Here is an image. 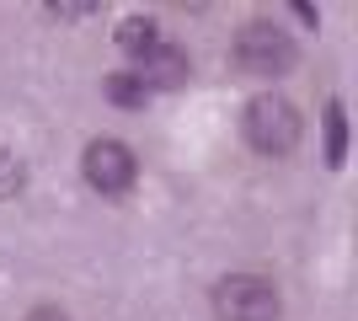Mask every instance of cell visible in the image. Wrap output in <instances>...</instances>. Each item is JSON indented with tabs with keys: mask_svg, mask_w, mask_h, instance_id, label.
<instances>
[{
	"mask_svg": "<svg viewBox=\"0 0 358 321\" xmlns=\"http://www.w3.org/2000/svg\"><path fill=\"white\" fill-rule=\"evenodd\" d=\"M214 316L220 321H278L284 316V294L262 273H230L214 284Z\"/></svg>",
	"mask_w": 358,
	"mask_h": 321,
	"instance_id": "3",
	"label": "cell"
},
{
	"mask_svg": "<svg viewBox=\"0 0 358 321\" xmlns=\"http://www.w3.org/2000/svg\"><path fill=\"white\" fill-rule=\"evenodd\" d=\"M230 59H236L241 76L278 80V76H289V70H294L299 43H294V32H289L284 22H273V16H252V22L236 32V43H230Z\"/></svg>",
	"mask_w": 358,
	"mask_h": 321,
	"instance_id": "1",
	"label": "cell"
},
{
	"mask_svg": "<svg viewBox=\"0 0 358 321\" xmlns=\"http://www.w3.org/2000/svg\"><path fill=\"white\" fill-rule=\"evenodd\" d=\"M80 177H86L91 193H102V199H123V193L139 183V155L129 150L123 139H91L86 155H80Z\"/></svg>",
	"mask_w": 358,
	"mask_h": 321,
	"instance_id": "4",
	"label": "cell"
},
{
	"mask_svg": "<svg viewBox=\"0 0 358 321\" xmlns=\"http://www.w3.org/2000/svg\"><path fill=\"white\" fill-rule=\"evenodd\" d=\"M241 134H246V145H252L257 155L278 161V155H289L299 145L305 118H299V107L289 102L284 92H257L252 102H246V113H241Z\"/></svg>",
	"mask_w": 358,
	"mask_h": 321,
	"instance_id": "2",
	"label": "cell"
},
{
	"mask_svg": "<svg viewBox=\"0 0 358 321\" xmlns=\"http://www.w3.org/2000/svg\"><path fill=\"white\" fill-rule=\"evenodd\" d=\"M155 43H161V27H155L150 16H129V22L118 27V48H123V54H129L134 64L145 59V54H150Z\"/></svg>",
	"mask_w": 358,
	"mask_h": 321,
	"instance_id": "6",
	"label": "cell"
},
{
	"mask_svg": "<svg viewBox=\"0 0 358 321\" xmlns=\"http://www.w3.org/2000/svg\"><path fill=\"white\" fill-rule=\"evenodd\" d=\"M343 161H348V107L331 97L327 102V166L337 171Z\"/></svg>",
	"mask_w": 358,
	"mask_h": 321,
	"instance_id": "8",
	"label": "cell"
},
{
	"mask_svg": "<svg viewBox=\"0 0 358 321\" xmlns=\"http://www.w3.org/2000/svg\"><path fill=\"white\" fill-rule=\"evenodd\" d=\"M134 76L150 80V92H161V86H182V80H187V54H182L177 43H166V38H161V43L134 64Z\"/></svg>",
	"mask_w": 358,
	"mask_h": 321,
	"instance_id": "5",
	"label": "cell"
},
{
	"mask_svg": "<svg viewBox=\"0 0 358 321\" xmlns=\"http://www.w3.org/2000/svg\"><path fill=\"white\" fill-rule=\"evenodd\" d=\"M96 6H48V16H59V22H75V16H91Z\"/></svg>",
	"mask_w": 358,
	"mask_h": 321,
	"instance_id": "10",
	"label": "cell"
},
{
	"mask_svg": "<svg viewBox=\"0 0 358 321\" xmlns=\"http://www.w3.org/2000/svg\"><path fill=\"white\" fill-rule=\"evenodd\" d=\"M22 321H70V311H59V306H38V311H27Z\"/></svg>",
	"mask_w": 358,
	"mask_h": 321,
	"instance_id": "9",
	"label": "cell"
},
{
	"mask_svg": "<svg viewBox=\"0 0 358 321\" xmlns=\"http://www.w3.org/2000/svg\"><path fill=\"white\" fill-rule=\"evenodd\" d=\"M102 92H107V102H118V107H145L150 97H155V92H150V80H145V76H134V70H118V76H107Z\"/></svg>",
	"mask_w": 358,
	"mask_h": 321,
	"instance_id": "7",
	"label": "cell"
}]
</instances>
